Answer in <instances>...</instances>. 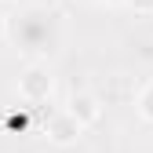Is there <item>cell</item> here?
<instances>
[{"label":"cell","mask_w":153,"mask_h":153,"mask_svg":"<svg viewBox=\"0 0 153 153\" xmlns=\"http://www.w3.org/2000/svg\"><path fill=\"white\" fill-rule=\"evenodd\" d=\"M128 7L135 11V15H146V18H153V0H128Z\"/></svg>","instance_id":"5b68a950"},{"label":"cell","mask_w":153,"mask_h":153,"mask_svg":"<svg viewBox=\"0 0 153 153\" xmlns=\"http://www.w3.org/2000/svg\"><path fill=\"white\" fill-rule=\"evenodd\" d=\"M66 109H69L84 128L99 124V117H102V102H99V95H91V91H76L73 99L66 102Z\"/></svg>","instance_id":"3957f363"},{"label":"cell","mask_w":153,"mask_h":153,"mask_svg":"<svg viewBox=\"0 0 153 153\" xmlns=\"http://www.w3.org/2000/svg\"><path fill=\"white\" fill-rule=\"evenodd\" d=\"M7 29H11V22H7V15H0V40L7 36Z\"/></svg>","instance_id":"8992f818"},{"label":"cell","mask_w":153,"mask_h":153,"mask_svg":"<svg viewBox=\"0 0 153 153\" xmlns=\"http://www.w3.org/2000/svg\"><path fill=\"white\" fill-rule=\"evenodd\" d=\"M84 124L73 117V113L62 106V109H55L51 117H48V124H44V135H48V142H55V146H73L76 139L84 135Z\"/></svg>","instance_id":"7a4b0ae2"},{"label":"cell","mask_w":153,"mask_h":153,"mask_svg":"<svg viewBox=\"0 0 153 153\" xmlns=\"http://www.w3.org/2000/svg\"><path fill=\"white\" fill-rule=\"evenodd\" d=\"M135 109H139V117H142L146 124H153V80H146V84H142L139 99H135Z\"/></svg>","instance_id":"277c9868"},{"label":"cell","mask_w":153,"mask_h":153,"mask_svg":"<svg viewBox=\"0 0 153 153\" xmlns=\"http://www.w3.org/2000/svg\"><path fill=\"white\" fill-rule=\"evenodd\" d=\"M15 91H18V99H22V102L40 106V102H48V99H51V91H55V76H51V69H48V66H29L22 76H18Z\"/></svg>","instance_id":"6da1fadb"},{"label":"cell","mask_w":153,"mask_h":153,"mask_svg":"<svg viewBox=\"0 0 153 153\" xmlns=\"http://www.w3.org/2000/svg\"><path fill=\"white\" fill-rule=\"evenodd\" d=\"M0 4H15V0H0Z\"/></svg>","instance_id":"52a82bcc"}]
</instances>
